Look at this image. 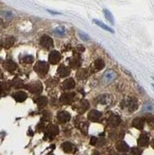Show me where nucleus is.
Listing matches in <instances>:
<instances>
[{
    "label": "nucleus",
    "mask_w": 154,
    "mask_h": 155,
    "mask_svg": "<svg viewBox=\"0 0 154 155\" xmlns=\"http://www.w3.org/2000/svg\"><path fill=\"white\" fill-rule=\"evenodd\" d=\"M60 60H61V54H60L59 51H51V53L49 54V62L51 65L58 64L60 62Z\"/></svg>",
    "instance_id": "5"
},
{
    "label": "nucleus",
    "mask_w": 154,
    "mask_h": 155,
    "mask_svg": "<svg viewBox=\"0 0 154 155\" xmlns=\"http://www.w3.org/2000/svg\"><path fill=\"white\" fill-rule=\"evenodd\" d=\"M100 99H99V102L101 103V104H108V103H110V95H106V94H105V95H101L99 97Z\"/></svg>",
    "instance_id": "27"
},
{
    "label": "nucleus",
    "mask_w": 154,
    "mask_h": 155,
    "mask_svg": "<svg viewBox=\"0 0 154 155\" xmlns=\"http://www.w3.org/2000/svg\"><path fill=\"white\" fill-rule=\"evenodd\" d=\"M149 144V137L146 133H143L138 139V145L140 147H146Z\"/></svg>",
    "instance_id": "12"
},
{
    "label": "nucleus",
    "mask_w": 154,
    "mask_h": 155,
    "mask_svg": "<svg viewBox=\"0 0 154 155\" xmlns=\"http://www.w3.org/2000/svg\"><path fill=\"white\" fill-rule=\"evenodd\" d=\"M70 64L73 69H76L78 67L81 66V59L79 57H73V58H71Z\"/></svg>",
    "instance_id": "23"
},
{
    "label": "nucleus",
    "mask_w": 154,
    "mask_h": 155,
    "mask_svg": "<svg viewBox=\"0 0 154 155\" xmlns=\"http://www.w3.org/2000/svg\"><path fill=\"white\" fill-rule=\"evenodd\" d=\"M80 37L83 38L84 40H89V36H87L86 35H84V33H80Z\"/></svg>",
    "instance_id": "33"
},
{
    "label": "nucleus",
    "mask_w": 154,
    "mask_h": 155,
    "mask_svg": "<svg viewBox=\"0 0 154 155\" xmlns=\"http://www.w3.org/2000/svg\"><path fill=\"white\" fill-rule=\"evenodd\" d=\"M104 15H105V16H106V18L109 20V21L113 25L114 24V19H113V15H111V12H110L108 10H104Z\"/></svg>",
    "instance_id": "29"
},
{
    "label": "nucleus",
    "mask_w": 154,
    "mask_h": 155,
    "mask_svg": "<svg viewBox=\"0 0 154 155\" xmlns=\"http://www.w3.org/2000/svg\"><path fill=\"white\" fill-rule=\"evenodd\" d=\"M3 67L5 70H7L8 71H11V72L16 70V64L13 61H11V60H6V61L3 63Z\"/></svg>",
    "instance_id": "15"
},
{
    "label": "nucleus",
    "mask_w": 154,
    "mask_h": 155,
    "mask_svg": "<svg viewBox=\"0 0 154 155\" xmlns=\"http://www.w3.org/2000/svg\"><path fill=\"white\" fill-rule=\"evenodd\" d=\"M34 101H35V103L37 104L38 107H40V109L48 105V99H47V97H45V96H40L38 98H36Z\"/></svg>",
    "instance_id": "19"
},
{
    "label": "nucleus",
    "mask_w": 154,
    "mask_h": 155,
    "mask_svg": "<svg viewBox=\"0 0 154 155\" xmlns=\"http://www.w3.org/2000/svg\"><path fill=\"white\" fill-rule=\"evenodd\" d=\"M45 132H46L47 136L53 138L59 133V129H58V127H56L55 125H49L48 127H46Z\"/></svg>",
    "instance_id": "6"
},
{
    "label": "nucleus",
    "mask_w": 154,
    "mask_h": 155,
    "mask_svg": "<svg viewBox=\"0 0 154 155\" xmlns=\"http://www.w3.org/2000/svg\"><path fill=\"white\" fill-rule=\"evenodd\" d=\"M70 70L65 65H61L57 70V74L60 77H67L70 75Z\"/></svg>",
    "instance_id": "9"
},
{
    "label": "nucleus",
    "mask_w": 154,
    "mask_h": 155,
    "mask_svg": "<svg viewBox=\"0 0 154 155\" xmlns=\"http://www.w3.org/2000/svg\"><path fill=\"white\" fill-rule=\"evenodd\" d=\"M120 123H121V118H120V116L116 115V114H113V115H111L109 118V124H110V126H111L113 127H118L120 125Z\"/></svg>",
    "instance_id": "13"
},
{
    "label": "nucleus",
    "mask_w": 154,
    "mask_h": 155,
    "mask_svg": "<svg viewBox=\"0 0 154 155\" xmlns=\"http://www.w3.org/2000/svg\"><path fill=\"white\" fill-rule=\"evenodd\" d=\"M62 149H63V150H64L65 152H67V153H70V152L72 151V150H73V146H72V144L70 143V142H65V143L62 144Z\"/></svg>",
    "instance_id": "24"
},
{
    "label": "nucleus",
    "mask_w": 154,
    "mask_h": 155,
    "mask_svg": "<svg viewBox=\"0 0 154 155\" xmlns=\"http://www.w3.org/2000/svg\"><path fill=\"white\" fill-rule=\"evenodd\" d=\"M34 61V58L31 55H25L23 58H21V62L24 64H31Z\"/></svg>",
    "instance_id": "26"
},
{
    "label": "nucleus",
    "mask_w": 154,
    "mask_h": 155,
    "mask_svg": "<svg viewBox=\"0 0 154 155\" xmlns=\"http://www.w3.org/2000/svg\"><path fill=\"white\" fill-rule=\"evenodd\" d=\"M93 23H95V24H96V25H98L99 27H101V28H102V29H104L105 31H110V32H111V33L114 32V31H113L111 28H110V27H108L106 25L103 24L102 22L98 21V20H93Z\"/></svg>",
    "instance_id": "25"
},
{
    "label": "nucleus",
    "mask_w": 154,
    "mask_h": 155,
    "mask_svg": "<svg viewBox=\"0 0 154 155\" xmlns=\"http://www.w3.org/2000/svg\"><path fill=\"white\" fill-rule=\"evenodd\" d=\"M15 37H12V36H10V37H7L4 41H3V47L6 49H10L11 47L13 46V44H15Z\"/></svg>",
    "instance_id": "21"
},
{
    "label": "nucleus",
    "mask_w": 154,
    "mask_h": 155,
    "mask_svg": "<svg viewBox=\"0 0 154 155\" xmlns=\"http://www.w3.org/2000/svg\"><path fill=\"white\" fill-rule=\"evenodd\" d=\"M89 107H90V103L88 102L87 100H81L80 101V103H79V109H78V112H85L87 110L89 109Z\"/></svg>",
    "instance_id": "20"
},
{
    "label": "nucleus",
    "mask_w": 154,
    "mask_h": 155,
    "mask_svg": "<svg viewBox=\"0 0 154 155\" xmlns=\"http://www.w3.org/2000/svg\"><path fill=\"white\" fill-rule=\"evenodd\" d=\"M116 150L120 152H126L129 150V147L124 141H120L116 144Z\"/></svg>",
    "instance_id": "17"
},
{
    "label": "nucleus",
    "mask_w": 154,
    "mask_h": 155,
    "mask_svg": "<svg viewBox=\"0 0 154 155\" xmlns=\"http://www.w3.org/2000/svg\"><path fill=\"white\" fill-rule=\"evenodd\" d=\"M101 116H102V113L100 112V111H98V110H90L89 112V114H88L89 120L93 121V122H95V121H98L100 118H101Z\"/></svg>",
    "instance_id": "11"
},
{
    "label": "nucleus",
    "mask_w": 154,
    "mask_h": 155,
    "mask_svg": "<svg viewBox=\"0 0 154 155\" xmlns=\"http://www.w3.org/2000/svg\"><path fill=\"white\" fill-rule=\"evenodd\" d=\"M40 46L46 50H51L53 48V40L48 35H43L40 39Z\"/></svg>",
    "instance_id": "2"
},
{
    "label": "nucleus",
    "mask_w": 154,
    "mask_h": 155,
    "mask_svg": "<svg viewBox=\"0 0 154 155\" xmlns=\"http://www.w3.org/2000/svg\"><path fill=\"white\" fill-rule=\"evenodd\" d=\"M117 78V74L115 71H113L111 70H108L105 73H104V76H103V80L105 81V83H110L112 82L113 80Z\"/></svg>",
    "instance_id": "7"
},
{
    "label": "nucleus",
    "mask_w": 154,
    "mask_h": 155,
    "mask_svg": "<svg viewBox=\"0 0 154 155\" xmlns=\"http://www.w3.org/2000/svg\"><path fill=\"white\" fill-rule=\"evenodd\" d=\"M57 120L59 121V123L61 124H65L67 122H69L70 120V114L67 111H60L58 114H57Z\"/></svg>",
    "instance_id": "8"
},
{
    "label": "nucleus",
    "mask_w": 154,
    "mask_h": 155,
    "mask_svg": "<svg viewBox=\"0 0 154 155\" xmlns=\"http://www.w3.org/2000/svg\"><path fill=\"white\" fill-rule=\"evenodd\" d=\"M131 155H142V150H140L139 147H134L131 150Z\"/></svg>",
    "instance_id": "30"
},
{
    "label": "nucleus",
    "mask_w": 154,
    "mask_h": 155,
    "mask_svg": "<svg viewBox=\"0 0 154 155\" xmlns=\"http://www.w3.org/2000/svg\"><path fill=\"white\" fill-rule=\"evenodd\" d=\"M125 107L129 112L136 110L137 107H138L137 100L135 98H128L126 100H125Z\"/></svg>",
    "instance_id": "3"
},
{
    "label": "nucleus",
    "mask_w": 154,
    "mask_h": 155,
    "mask_svg": "<svg viewBox=\"0 0 154 155\" xmlns=\"http://www.w3.org/2000/svg\"><path fill=\"white\" fill-rule=\"evenodd\" d=\"M54 31H55V33H58V35H63L65 33V31L63 29H60V28H57L56 30H54Z\"/></svg>",
    "instance_id": "31"
},
{
    "label": "nucleus",
    "mask_w": 154,
    "mask_h": 155,
    "mask_svg": "<svg viewBox=\"0 0 154 155\" xmlns=\"http://www.w3.org/2000/svg\"><path fill=\"white\" fill-rule=\"evenodd\" d=\"M97 141H98V139L96 137H91V139H90V145L95 146L97 144Z\"/></svg>",
    "instance_id": "32"
},
{
    "label": "nucleus",
    "mask_w": 154,
    "mask_h": 155,
    "mask_svg": "<svg viewBox=\"0 0 154 155\" xmlns=\"http://www.w3.org/2000/svg\"><path fill=\"white\" fill-rule=\"evenodd\" d=\"M74 97H75V93L66 92L61 95V97H60V101H61V102L65 105H70L72 103V101L74 100Z\"/></svg>",
    "instance_id": "4"
},
{
    "label": "nucleus",
    "mask_w": 154,
    "mask_h": 155,
    "mask_svg": "<svg viewBox=\"0 0 154 155\" xmlns=\"http://www.w3.org/2000/svg\"><path fill=\"white\" fill-rule=\"evenodd\" d=\"M27 97H28V95H27V93L24 91H17L13 94V98L15 99V101L20 102V103L24 102V101L27 99Z\"/></svg>",
    "instance_id": "18"
},
{
    "label": "nucleus",
    "mask_w": 154,
    "mask_h": 155,
    "mask_svg": "<svg viewBox=\"0 0 154 155\" xmlns=\"http://www.w3.org/2000/svg\"><path fill=\"white\" fill-rule=\"evenodd\" d=\"M104 67H105V62H104V60L101 58L95 60L94 63H93V68H94V71H101Z\"/></svg>",
    "instance_id": "22"
},
{
    "label": "nucleus",
    "mask_w": 154,
    "mask_h": 155,
    "mask_svg": "<svg viewBox=\"0 0 154 155\" xmlns=\"http://www.w3.org/2000/svg\"><path fill=\"white\" fill-rule=\"evenodd\" d=\"M29 87H30V91H31L32 93H34V94H39L40 92L42 91V90H43L42 85L40 84V83H38V82L32 83Z\"/></svg>",
    "instance_id": "14"
},
{
    "label": "nucleus",
    "mask_w": 154,
    "mask_h": 155,
    "mask_svg": "<svg viewBox=\"0 0 154 155\" xmlns=\"http://www.w3.org/2000/svg\"><path fill=\"white\" fill-rule=\"evenodd\" d=\"M34 71L40 75H45L49 71V66L44 61H38L34 66Z\"/></svg>",
    "instance_id": "1"
},
{
    "label": "nucleus",
    "mask_w": 154,
    "mask_h": 155,
    "mask_svg": "<svg viewBox=\"0 0 154 155\" xmlns=\"http://www.w3.org/2000/svg\"><path fill=\"white\" fill-rule=\"evenodd\" d=\"M145 118L143 117H137L135 119H133L132 121V126L137 130H142L145 126Z\"/></svg>",
    "instance_id": "10"
},
{
    "label": "nucleus",
    "mask_w": 154,
    "mask_h": 155,
    "mask_svg": "<svg viewBox=\"0 0 154 155\" xmlns=\"http://www.w3.org/2000/svg\"><path fill=\"white\" fill-rule=\"evenodd\" d=\"M89 75V72L87 71V70H81L77 72V78L78 79H85Z\"/></svg>",
    "instance_id": "28"
},
{
    "label": "nucleus",
    "mask_w": 154,
    "mask_h": 155,
    "mask_svg": "<svg viewBox=\"0 0 154 155\" xmlns=\"http://www.w3.org/2000/svg\"><path fill=\"white\" fill-rule=\"evenodd\" d=\"M74 87H75V81L73 80L72 78L65 80L64 83H63V89L64 90H67V91H70V90L74 89Z\"/></svg>",
    "instance_id": "16"
}]
</instances>
